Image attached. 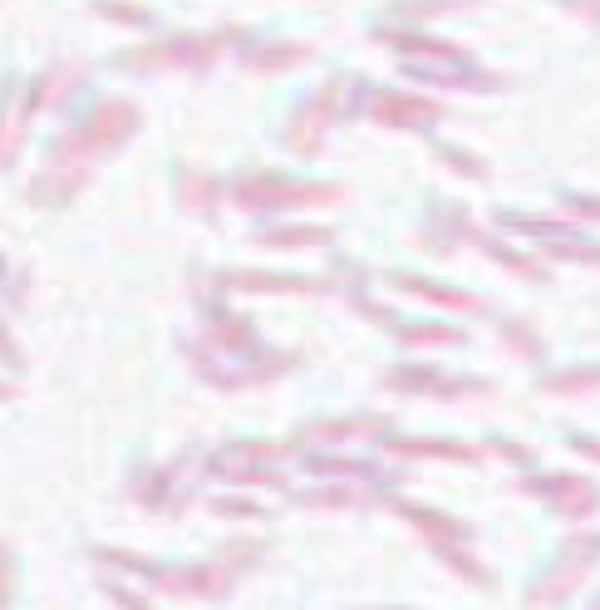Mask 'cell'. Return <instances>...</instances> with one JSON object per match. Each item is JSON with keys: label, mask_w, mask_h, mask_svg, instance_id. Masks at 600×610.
Masks as SVG:
<instances>
[{"label": "cell", "mask_w": 600, "mask_h": 610, "mask_svg": "<svg viewBox=\"0 0 600 610\" xmlns=\"http://www.w3.org/2000/svg\"><path fill=\"white\" fill-rule=\"evenodd\" d=\"M532 488L546 492V497H551L556 507H566V512H591V507H596V488H591L586 478H566V473H561V478H537Z\"/></svg>", "instance_id": "obj_3"}, {"label": "cell", "mask_w": 600, "mask_h": 610, "mask_svg": "<svg viewBox=\"0 0 600 610\" xmlns=\"http://www.w3.org/2000/svg\"><path fill=\"white\" fill-rule=\"evenodd\" d=\"M551 251H556V256H581L586 266H600V246H581V242L571 246V242H556Z\"/></svg>", "instance_id": "obj_7"}, {"label": "cell", "mask_w": 600, "mask_h": 610, "mask_svg": "<svg viewBox=\"0 0 600 610\" xmlns=\"http://www.w3.org/2000/svg\"><path fill=\"white\" fill-rule=\"evenodd\" d=\"M596 610H600V606H596Z\"/></svg>", "instance_id": "obj_10"}, {"label": "cell", "mask_w": 600, "mask_h": 610, "mask_svg": "<svg viewBox=\"0 0 600 610\" xmlns=\"http://www.w3.org/2000/svg\"><path fill=\"white\" fill-rule=\"evenodd\" d=\"M581 15H591V20H600V0H581Z\"/></svg>", "instance_id": "obj_9"}, {"label": "cell", "mask_w": 600, "mask_h": 610, "mask_svg": "<svg viewBox=\"0 0 600 610\" xmlns=\"http://www.w3.org/2000/svg\"><path fill=\"white\" fill-rule=\"evenodd\" d=\"M546 389H556V394H581V389H600V365L591 369H576V374H556V379H546Z\"/></svg>", "instance_id": "obj_5"}, {"label": "cell", "mask_w": 600, "mask_h": 610, "mask_svg": "<svg viewBox=\"0 0 600 610\" xmlns=\"http://www.w3.org/2000/svg\"><path fill=\"white\" fill-rule=\"evenodd\" d=\"M404 345H463V335L448 330V325H409Z\"/></svg>", "instance_id": "obj_4"}, {"label": "cell", "mask_w": 600, "mask_h": 610, "mask_svg": "<svg viewBox=\"0 0 600 610\" xmlns=\"http://www.w3.org/2000/svg\"><path fill=\"white\" fill-rule=\"evenodd\" d=\"M507 335H512V345H517L522 355H541L537 330H527V325H512V320H507Z\"/></svg>", "instance_id": "obj_6"}, {"label": "cell", "mask_w": 600, "mask_h": 610, "mask_svg": "<svg viewBox=\"0 0 600 610\" xmlns=\"http://www.w3.org/2000/svg\"><path fill=\"white\" fill-rule=\"evenodd\" d=\"M566 207H576L581 217H600V202H591V197H566Z\"/></svg>", "instance_id": "obj_8"}, {"label": "cell", "mask_w": 600, "mask_h": 610, "mask_svg": "<svg viewBox=\"0 0 600 610\" xmlns=\"http://www.w3.org/2000/svg\"><path fill=\"white\" fill-rule=\"evenodd\" d=\"M596 556H600V532H581V537H571V542H566V556H561V566L541 581L527 601H532V606H551V601H561L566 591H576V586L586 581V571H591V561H596Z\"/></svg>", "instance_id": "obj_1"}, {"label": "cell", "mask_w": 600, "mask_h": 610, "mask_svg": "<svg viewBox=\"0 0 600 610\" xmlns=\"http://www.w3.org/2000/svg\"><path fill=\"white\" fill-rule=\"evenodd\" d=\"M438 114H443L438 104L409 99V94H379L374 99V119H384V123H433Z\"/></svg>", "instance_id": "obj_2"}]
</instances>
